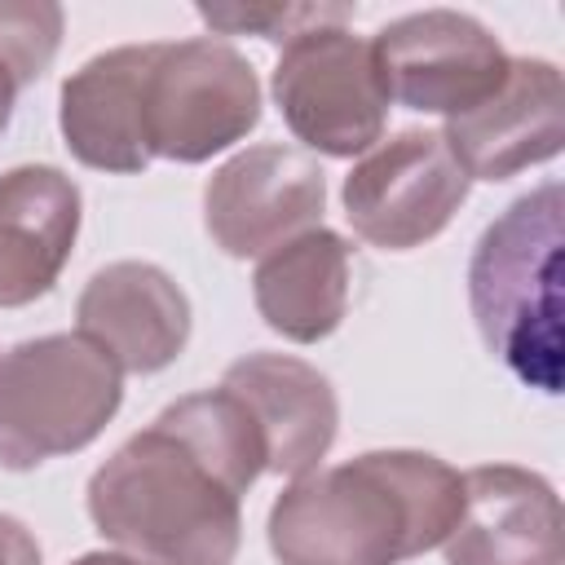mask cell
I'll return each mask as SVG.
<instances>
[{"label":"cell","mask_w":565,"mask_h":565,"mask_svg":"<svg viewBox=\"0 0 565 565\" xmlns=\"http://www.w3.org/2000/svg\"><path fill=\"white\" fill-rule=\"evenodd\" d=\"M260 79L252 62L216 40H154L141 119L150 159L207 163L260 124Z\"/></svg>","instance_id":"5"},{"label":"cell","mask_w":565,"mask_h":565,"mask_svg":"<svg viewBox=\"0 0 565 565\" xmlns=\"http://www.w3.org/2000/svg\"><path fill=\"white\" fill-rule=\"evenodd\" d=\"M561 212V181L534 185L481 230L468 260V305L486 349L547 397L561 393L565 371Z\"/></svg>","instance_id":"3"},{"label":"cell","mask_w":565,"mask_h":565,"mask_svg":"<svg viewBox=\"0 0 565 565\" xmlns=\"http://www.w3.org/2000/svg\"><path fill=\"white\" fill-rule=\"evenodd\" d=\"M327 172L309 150L260 141L225 159L203 185V230L234 256H265L278 243L322 225Z\"/></svg>","instance_id":"9"},{"label":"cell","mask_w":565,"mask_h":565,"mask_svg":"<svg viewBox=\"0 0 565 565\" xmlns=\"http://www.w3.org/2000/svg\"><path fill=\"white\" fill-rule=\"evenodd\" d=\"M221 384L243 397L252 419L260 424L269 468L278 477H305L322 468L335 428H340V402L331 380L291 353H243L225 366Z\"/></svg>","instance_id":"15"},{"label":"cell","mask_w":565,"mask_h":565,"mask_svg":"<svg viewBox=\"0 0 565 565\" xmlns=\"http://www.w3.org/2000/svg\"><path fill=\"white\" fill-rule=\"evenodd\" d=\"M446 565H565L556 486L521 463L463 472V508L441 543Z\"/></svg>","instance_id":"11"},{"label":"cell","mask_w":565,"mask_h":565,"mask_svg":"<svg viewBox=\"0 0 565 565\" xmlns=\"http://www.w3.org/2000/svg\"><path fill=\"white\" fill-rule=\"evenodd\" d=\"M154 57V40L119 44L88 57L79 71L62 79L57 93V128L66 150L93 168L115 177H137L150 168L141 93Z\"/></svg>","instance_id":"13"},{"label":"cell","mask_w":565,"mask_h":565,"mask_svg":"<svg viewBox=\"0 0 565 565\" xmlns=\"http://www.w3.org/2000/svg\"><path fill=\"white\" fill-rule=\"evenodd\" d=\"M66 13L53 0H0V62L13 71L18 88L35 84L62 49Z\"/></svg>","instance_id":"18"},{"label":"cell","mask_w":565,"mask_h":565,"mask_svg":"<svg viewBox=\"0 0 565 565\" xmlns=\"http://www.w3.org/2000/svg\"><path fill=\"white\" fill-rule=\"evenodd\" d=\"M0 565H44L35 534L9 512H0Z\"/></svg>","instance_id":"20"},{"label":"cell","mask_w":565,"mask_h":565,"mask_svg":"<svg viewBox=\"0 0 565 565\" xmlns=\"http://www.w3.org/2000/svg\"><path fill=\"white\" fill-rule=\"evenodd\" d=\"M349 269H353V247L335 230L313 225L256 260L252 269L256 313L282 340L318 344L349 313Z\"/></svg>","instance_id":"16"},{"label":"cell","mask_w":565,"mask_h":565,"mask_svg":"<svg viewBox=\"0 0 565 565\" xmlns=\"http://www.w3.org/2000/svg\"><path fill=\"white\" fill-rule=\"evenodd\" d=\"M194 13L216 35H260L274 44H287L291 35H300L309 26H331V22L349 26V18H353L349 4H313V0H300V4H199Z\"/></svg>","instance_id":"19"},{"label":"cell","mask_w":565,"mask_h":565,"mask_svg":"<svg viewBox=\"0 0 565 565\" xmlns=\"http://www.w3.org/2000/svg\"><path fill=\"white\" fill-rule=\"evenodd\" d=\"M463 472L428 450H366L291 477L265 534L278 565H402L446 543Z\"/></svg>","instance_id":"1"},{"label":"cell","mask_w":565,"mask_h":565,"mask_svg":"<svg viewBox=\"0 0 565 565\" xmlns=\"http://www.w3.org/2000/svg\"><path fill=\"white\" fill-rule=\"evenodd\" d=\"M84 499L97 534L146 565H234L243 543V494L159 419L88 477Z\"/></svg>","instance_id":"2"},{"label":"cell","mask_w":565,"mask_h":565,"mask_svg":"<svg viewBox=\"0 0 565 565\" xmlns=\"http://www.w3.org/2000/svg\"><path fill=\"white\" fill-rule=\"evenodd\" d=\"M124 402V371L79 331L0 353V468L26 472L102 437Z\"/></svg>","instance_id":"4"},{"label":"cell","mask_w":565,"mask_h":565,"mask_svg":"<svg viewBox=\"0 0 565 565\" xmlns=\"http://www.w3.org/2000/svg\"><path fill=\"white\" fill-rule=\"evenodd\" d=\"M75 331L93 340L119 371L154 375L190 344V300L159 265L110 260L84 282L75 300Z\"/></svg>","instance_id":"12"},{"label":"cell","mask_w":565,"mask_h":565,"mask_svg":"<svg viewBox=\"0 0 565 565\" xmlns=\"http://www.w3.org/2000/svg\"><path fill=\"white\" fill-rule=\"evenodd\" d=\"M468 172L437 128H402L375 141L340 185L353 234L384 252H411L437 238L468 199Z\"/></svg>","instance_id":"7"},{"label":"cell","mask_w":565,"mask_h":565,"mask_svg":"<svg viewBox=\"0 0 565 565\" xmlns=\"http://www.w3.org/2000/svg\"><path fill=\"white\" fill-rule=\"evenodd\" d=\"M468 181H508L565 146V84L547 57H508L503 84L441 128Z\"/></svg>","instance_id":"10"},{"label":"cell","mask_w":565,"mask_h":565,"mask_svg":"<svg viewBox=\"0 0 565 565\" xmlns=\"http://www.w3.org/2000/svg\"><path fill=\"white\" fill-rule=\"evenodd\" d=\"M388 102L424 115H463L508 75L499 35L459 9H419L371 35Z\"/></svg>","instance_id":"8"},{"label":"cell","mask_w":565,"mask_h":565,"mask_svg":"<svg viewBox=\"0 0 565 565\" xmlns=\"http://www.w3.org/2000/svg\"><path fill=\"white\" fill-rule=\"evenodd\" d=\"M274 106L296 141L327 159H358L384 141L388 88L366 35L344 22L291 35L269 75Z\"/></svg>","instance_id":"6"},{"label":"cell","mask_w":565,"mask_h":565,"mask_svg":"<svg viewBox=\"0 0 565 565\" xmlns=\"http://www.w3.org/2000/svg\"><path fill=\"white\" fill-rule=\"evenodd\" d=\"M71 565H146V561H137V556H128V552H84V556H75Z\"/></svg>","instance_id":"22"},{"label":"cell","mask_w":565,"mask_h":565,"mask_svg":"<svg viewBox=\"0 0 565 565\" xmlns=\"http://www.w3.org/2000/svg\"><path fill=\"white\" fill-rule=\"evenodd\" d=\"M18 79H13V71L0 62V132L9 128V119H13V106H18Z\"/></svg>","instance_id":"21"},{"label":"cell","mask_w":565,"mask_h":565,"mask_svg":"<svg viewBox=\"0 0 565 565\" xmlns=\"http://www.w3.org/2000/svg\"><path fill=\"white\" fill-rule=\"evenodd\" d=\"M154 419L168 424L177 437H185L203 459H212L238 494H247L260 481V472L269 468V450H265L260 424L252 419L243 397L230 393L225 384L185 393L172 406H163Z\"/></svg>","instance_id":"17"},{"label":"cell","mask_w":565,"mask_h":565,"mask_svg":"<svg viewBox=\"0 0 565 565\" xmlns=\"http://www.w3.org/2000/svg\"><path fill=\"white\" fill-rule=\"evenodd\" d=\"M84 199L53 163L0 172V309H22L53 291L75 238Z\"/></svg>","instance_id":"14"}]
</instances>
